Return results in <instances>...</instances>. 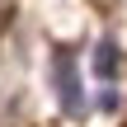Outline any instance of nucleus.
I'll use <instances>...</instances> for the list:
<instances>
[{"mask_svg":"<svg viewBox=\"0 0 127 127\" xmlns=\"http://www.w3.org/2000/svg\"><path fill=\"white\" fill-rule=\"evenodd\" d=\"M118 71H123V52H118V42H113V38H99V42H94V75H99V85H113Z\"/></svg>","mask_w":127,"mask_h":127,"instance_id":"obj_2","label":"nucleus"},{"mask_svg":"<svg viewBox=\"0 0 127 127\" xmlns=\"http://www.w3.org/2000/svg\"><path fill=\"white\" fill-rule=\"evenodd\" d=\"M52 75H57V99L66 113H85V90H80V71H75V57L71 52H57L52 57Z\"/></svg>","mask_w":127,"mask_h":127,"instance_id":"obj_1","label":"nucleus"},{"mask_svg":"<svg viewBox=\"0 0 127 127\" xmlns=\"http://www.w3.org/2000/svg\"><path fill=\"white\" fill-rule=\"evenodd\" d=\"M99 108H108V113L118 108V85H104L99 90Z\"/></svg>","mask_w":127,"mask_h":127,"instance_id":"obj_3","label":"nucleus"}]
</instances>
